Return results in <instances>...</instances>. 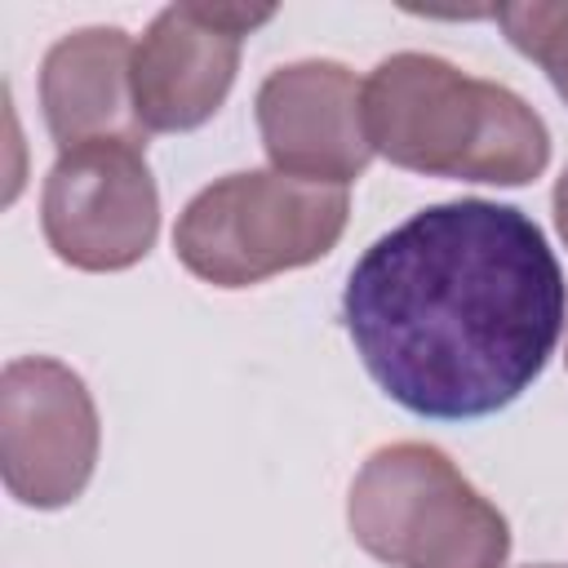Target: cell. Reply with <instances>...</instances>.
Instances as JSON below:
<instances>
[{"mask_svg":"<svg viewBox=\"0 0 568 568\" xmlns=\"http://www.w3.org/2000/svg\"><path fill=\"white\" fill-rule=\"evenodd\" d=\"M528 568H559V564H528Z\"/></svg>","mask_w":568,"mask_h":568,"instance_id":"7c38bea8","label":"cell"},{"mask_svg":"<svg viewBox=\"0 0 568 568\" xmlns=\"http://www.w3.org/2000/svg\"><path fill=\"white\" fill-rule=\"evenodd\" d=\"M568 284L541 226L497 200L413 213L346 275L342 320L408 413L470 422L515 404L555 355Z\"/></svg>","mask_w":568,"mask_h":568,"instance_id":"6da1fadb","label":"cell"},{"mask_svg":"<svg viewBox=\"0 0 568 568\" xmlns=\"http://www.w3.org/2000/svg\"><path fill=\"white\" fill-rule=\"evenodd\" d=\"M49 248L75 271H129L160 231V191L142 142H84L58 155L40 195Z\"/></svg>","mask_w":568,"mask_h":568,"instance_id":"5b68a950","label":"cell"},{"mask_svg":"<svg viewBox=\"0 0 568 568\" xmlns=\"http://www.w3.org/2000/svg\"><path fill=\"white\" fill-rule=\"evenodd\" d=\"M133 44L120 27H84L62 36L40 62V106L58 151L84 142H142L133 111Z\"/></svg>","mask_w":568,"mask_h":568,"instance_id":"9c48e42d","label":"cell"},{"mask_svg":"<svg viewBox=\"0 0 568 568\" xmlns=\"http://www.w3.org/2000/svg\"><path fill=\"white\" fill-rule=\"evenodd\" d=\"M271 4H169L133 44V111L151 133L200 129L231 93L240 44L271 22Z\"/></svg>","mask_w":568,"mask_h":568,"instance_id":"52a82bcc","label":"cell"},{"mask_svg":"<svg viewBox=\"0 0 568 568\" xmlns=\"http://www.w3.org/2000/svg\"><path fill=\"white\" fill-rule=\"evenodd\" d=\"M493 18L501 22L506 40L532 58L555 93L568 102V0L564 4H546V0H532V4H501L493 9Z\"/></svg>","mask_w":568,"mask_h":568,"instance_id":"30bf717a","label":"cell"},{"mask_svg":"<svg viewBox=\"0 0 568 568\" xmlns=\"http://www.w3.org/2000/svg\"><path fill=\"white\" fill-rule=\"evenodd\" d=\"M257 133L275 173L346 186L364 178L373 146L364 133V84L328 58L271 71L253 98Z\"/></svg>","mask_w":568,"mask_h":568,"instance_id":"ba28073f","label":"cell"},{"mask_svg":"<svg viewBox=\"0 0 568 568\" xmlns=\"http://www.w3.org/2000/svg\"><path fill=\"white\" fill-rule=\"evenodd\" d=\"M351 537L390 568H501L506 515L435 444L377 448L346 497Z\"/></svg>","mask_w":568,"mask_h":568,"instance_id":"3957f363","label":"cell"},{"mask_svg":"<svg viewBox=\"0 0 568 568\" xmlns=\"http://www.w3.org/2000/svg\"><path fill=\"white\" fill-rule=\"evenodd\" d=\"M346 213V186H315L275 169L226 173L182 209L173 253L213 288H248L328 257Z\"/></svg>","mask_w":568,"mask_h":568,"instance_id":"277c9868","label":"cell"},{"mask_svg":"<svg viewBox=\"0 0 568 568\" xmlns=\"http://www.w3.org/2000/svg\"><path fill=\"white\" fill-rule=\"evenodd\" d=\"M364 133L373 155L426 178L524 186L550 164V129L519 93L435 53H390L373 67Z\"/></svg>","mask_w":568,"mask_h":568,"instance_id":"7a4b0ae2","label":"cell"},{"mask_svg":"<svg viewBox=\"0 0 568 568\" xmlns=\"http://www.w3.org/2000/svg\"><path fill=\"white\" fill-rule=\"evenodd\" d=\"M98 408L80 373L49 355L9 359L0 373V470L31 510L71 506L98 462Z\"/></svg>","mask_w":568,"mask_h":568,"instance_id":"8992f818","label":"cell"},{"mask_svg":"<svg viewBox=\"0 0 568 568\" xmlns=\"http://www.w3.org/2000/svg\"><path fill=\"white\" fill-rule=\"evenodd\" d=\"M555 226H559V235H564V244H568V169H564L559 182H555Z\"/></svg>","mask_w":568,"mask_h":568,"instance_id":"8fae6325","label":"cell"},{"mask_svg":"<svg viewBox=\"0 0 568 568\" xmlns=\"http://www.w3.org/2000/svg\"><path fill=\"white\" fill-rule=\"evenodd\" d=\"M564 359H568V355H564Z\"/></svg>","mask_w":568,"mask_h":568,"instance_id":"4fadbf2b","label":"cell"}]
</instances>
